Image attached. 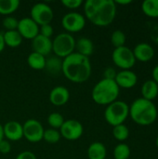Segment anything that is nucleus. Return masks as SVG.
<instances>
[{"label": "nucleus", "mask_w": 158, "mask_h": 159, "mask_svg": "<svg viewBox=\"0 0 158 159\" xmlns=\"http://www.w3.org/2000/svg\"><path fill=\"white\" fill-rule=\"evenodd\" d=\"M49 102L54 106H63L70 99V92L67 88L63 86H57L49 92Z\"/></svg>", "instance_id": "2eb2a0df"}, {"label": "nucleus", "mask_w": 158, "mask_h": 159, "mask_svg": "<svg viewBox=\"0 0 158 159\" xmlns=\"http://www.w3.org/2000/svg\"><path fill=\"white\" fill-rule=\"evenodd\" d=\"M103 75H104V78H105V79L115 80V75H116V72H115V70L114 68H112V67H108V68H106V69H105V71H104Z\"/></svg>", "instance_id": "c9c22d12"}, {"label": "nucleus", "mask_w": 158, "mask_h": 159, "mask_svg": "<svg viewBox=\"0 0 158 159\" xmlns=\"http://www.w3.org/2000/svg\"><path fill=\"white\" fill-rule=\"evenodd\" d=\"M129 116V105L123 101H115L106 106L104 119L112 127H115L127 120Z\"/></svg>", "instance_id": "39448f33"}, {"label": "nucleus", "mask_w": 158, "mask_h": 159, "mask_svg": "<svg viewBox=\"0 0 158 159\" xmlns=\"http://www.w3.org/2000/svg\"><path fill=\"white\" fill-rule=\"evenodd\" d=\"M61 4L71 10H74L79 8L83 5L82 0H62Z\"/></svg>", "instance_id": "2f4dec72"}, {"label": "nucleus", "mask_w": 158, "mask_h": 159, "mask_svg": "<svg viewBox=\"0 0 158 159\" xmlns=\"http://www.w3.org/2000/svg\"><path fill=\"white\" fill-rule=\"evenodd\" d=\"M46 60L47 58L45 56L36 52H32L27 57V63L30 68L36 70V71H40V70L45 69Z\"/></svg>", "instance_id": "4be33fe9"}, {"label": "nucleus", "mask_w": 158, "mask_h": 159, "mask_svg": "<svg viewBox=\"0 0 158 159\" xmlns=\"http://www.w3.org/2000/svg\"><path fill=\"white\" fill-rule=\"evenodd\" d=\"M5 139V136H4V129H3V125L0 124V142L3 141Z\"/></svg>", "instance_id": "ea45409f"}, {"label": "nucleus", "mask_w": 158, "mask_h": 159, "mask_svg": "<svg viewBox=\"0 0 158 159\" xmlns=\"http://www.w3.org/2000/svg\"><path fill=\"white\" fill-rule=\"evenodd\" d=\"M142 12L150 18H158V0H145L142 4Z\"/></svg>", "instance_id": "393cba45"}, {"label": "nucleus", "mask_w": 158, "mask_h": 159, "mask_svg": "<svg viewBox=\"0 0 158 159\" xmlns=\"http://www.w3.org/2000/svg\"><path fill=\"white\" fill-rule=\"evenodd\" d=\"M112 60L115 65L122 70H130L136 63L132 49L126 46L115 48L112 53Z\"/></svg>", "instance_id": "0eeeda50"}, {"label": "nucleus", "mask_w": 158, "mask_h": 159, "mask_svg": "<svg viewBox=\"0 0 158 159\" xmlns=\"http://www.w3.org/2000/svg\"><path fill=\"white\" fill-rule=\"evenodd\" d=\"M6 45H5V42H4V38H3V34L0 33V53L4 50Z\"/></svg>", "instance_id": "58836bf2"}, {"label": "nucleus", "mask_w": 158, "mask_h": 159, "mask_svg": "<svg viewBox=\"0 0 158 159\" xmlns=\"http://www.w3.org/2000/svg\"><path fill=\"white\" fill-rule=\"evenodd\" d=\"M84 13L92 24L105 27L114 21L116 5L114 0H88L84 3Z\"/></svg>", "instance_id": "f257e3e1"}, {"label": "nucleus", "mask_w": 158, "mask_h": 159, "mask_svg": "<svg viewBox=\"0 0 158 159\" xmlns=\"http://www.w3.org/2000/svg\"><path fill=\"white\" fill-rule=\"evenodd\" d=\"M11 151V144L7 140H3L0 142V155H7Z\"/></svg>", "instance_id": "72a5a7b5"}, {"label": "nucleus", "mask_w": 158, "mask_h": 159, "mask_svg": "<svg viewBox=\"0 0 158 159\" xmlns=\"http://www.w3.org/2000/svg\"><path fill=\"white\" fill-rule=\"evenodd\" d=\"M18 24H19V20H17L13 16H7V17H5L3 21H2V25H3V27L7 31L17 30Z\"/></svg>", "instance_id": "7c9ffc66"}, {"label": "nucleus", "mask_w": 158, "mask_h": 159, "mask_svg": "<svg viewBox=\"0 0 158 159\" xmlns=\"http://www.w3.org/2000/svg\"><path fill=\"white\" fill-rule=\"evenodd\" d=\"M61 68H62V59L57 56H52L46 60L45 69L47 71L48 74L54 75H59L61 72Z\"/></svg>", "instance_id": "5701e85b"}, {"label": "nucleus", "mask_w": 158, "mask_h": 159, "mask_svg": "<svg viewBox=\"0 0 158 159\" xmlns=\"http://www.w3.org/2000/svg\"><path fill=\"white\" fill-rule=\"evenodd\" d=\"M84 128L81 122L75 119L65 120L60 129L61 136L68 141H76L83 135Z\"/></svg>", "instance_id": "9b49d317"}, {"label": "nucleus", "mask_w": 158, "mask_h": 159, "mask_svg": "<svg viewBox=\"0 0 158 159\" xmlns=\"http://www.w3.org/2000/svg\"><path fill=\"white\" fill-rule=\"evenodd\" d=\"M113 136L115 140L119 142H124L129 136V129L124 124L115 126L113 128Z\"/></svg>", "instance_id": "bb28decb"}, {"label": "nucleus", "mask_w": 158, "mask_h": 159, "mask_svg": "<svg viewBox=\"0 0 158 159\" xmlns=\"http://www.w3.org/2000/svg\"><path fill=\"white\" fill-rule=\"evenodd\" d=\"M142 98L153 102L158 96V85L153 79L145 81L141 89Z\"/></svg>", "instance_id": "6ab92c4d"}, {"label": "nucleus", "mask_w": 158, "mask_h": 159, "mask_svg": "<svg viewBox=\"0 0 158 159\" xmlns=\"http://www.w3.org/2000/svg\"><path fill=\"white\" fill-rule=\"evenodd\" d=\"M152 75H153V80L156 83H157L158 85V64L154 67L153 72H152Z\"/></svg>", "instance_id": "e433bc0d"}, {"label": "nucleus", "mask_w": 158, "mask_h": 159, "mask_svg": "<svg viewBox=\"0 0 158 159\" xmlns=\"http://www.w3.org/2000/svg\"><path fill=\"white\" fill-rule=\"evenodd\" d=\"M64 118L60 113H51L47 116V124L49 125L50 129H60L62 124L64 123Z\"/></svg>", "instance_id": "c756f323"}, {"label": "nucleus", "mask_w": 158, "mask_h": 159, "mask_svg": "<svg viewBox=\"0 0 158 159\" xmlns=\"http://www.w3.org/2000/svg\"><path fill=\"white\" fill-rule=\"evenodd\" d=\"M3 38H4L5 45L9 48H12L20 47L23 40V38L21 37V35L20 34V33L17 30L6 31L3 34Z\"/></svg>", "instance_id": "412c9836"}, {"label": "nucleus", "mask_w": 158, "mask_h": 159, "mask_svg": "<svg viewBox=\"0 0 158 159\" xmlns=\"http://www.w3.org/2000/svg\"><path fill=\"white\" fill-rule=\"evenodd\" d=\"M115 5H129V4H130V3H132V1L131 0H115Z\"/></svg>", "instance_id": "4c0bfd02"}, {"label": "nucleus", "mask_w": 158, "mask_h": 159, "mask_svg": "<svg viewBox=\"0 0 158 159\" xmlns=\"http://www.w3.org/2000/svg\"><path fill=\"white\" fill-rule=\"evenodd\" d=\"M61 25L66 33H78L86 26V18L79 12L72 11L66 13L61 19Z\"/></svg>", "instance_id": "1a4fd4ad"}, {"label": "nucleus", "mask_w": 158, "mask_h": 159, "mask_svg": "<svg viewBox=\"0 0 158 159\" xmlns=\"http://www.w3.org/2000/svg\"><path fill=\"white\" fill-rule=\"evenodd\" d=\"M120 89L115 80L102 78L92 89L91 97L94 102L99 105H109L117 101Z\"/></svg>", "instance_id": "20e7f679"}, {"label": "nucleus", "mask_w": 158, "mask_h": 159, "mask_svg": "<svg viewBox=\"0 0 158 159\" xmlns=\"http://www.w3.org/2000/svg\"><path fill=\"white\" fill-rule=\"evenodd\" d=\"M156 147L158 148V136L156 137Z\"/></svg>", "instance_id": "a19ab883"}, {"label": "nucleus", "mask_w": 158, "mask_h": 159, "mask_svg": "<svg viewBox=\"0 0 158 159\" xmlns=\"http://www.w3.org/2000/svg\"><path fill=\"white\" fill-rule=\"evenodd\" d=\"M61 136L60 133V130L54 129H45L44 134H43V140L46 141L47 143L55 144L58 143L61 140Z\"/></svg>", "instance_id": "cd10ccee"}, {"label": "nucleus", "mask_w": 158, "mask_h": 159, "mask_svg": "<svg viewBox=\"0 0 158 159\" xmlns=\"http://www.w3.org/2000/svg\"><path fill=\"white\" fill-rule=\"evenodd\" d=\"M87 154L88 159H105L107 156V150L102 143L94 142L88 146Z\"/></svg>", "instance_id": "aec40b11"}, {"label": "nucleus", "mask_w": 158, "mask_h": 159, "mask_svg": "<svg viewBox=\"0 0 158 159\" xmlns=\"http://www.w3.org/2000/svg\"><path fill=\"white\" fill-rule=\"evenodd\" d=\"M115 81L119 89H131L136 86L138 82V76L131 70H121L120 72L116 73Z\"/></svg>", "instance_id": "4468645a"}, {"label": "nucleus", "mask_w": 158, "mask_h": 159, "mask_svg": "<svg viewBox=\"0 0 158 159\" xmlns=\"http://www.w3.org/2000/svg\"><path fill=\"white\" fill-rule=\"evenodd\" d=\"M20 4L19 0H0V14L9 16L19 8Z\"/></svg>", "instance_id": "b1692460"}, {"label": "nucleus", "mask_w": 158, "mask_h": 159, "mask_svg": "<svg viewBox=\"0 0 158 159\" xmlns=\"http://www.w3.org/2000/svg\"><path fill=\"white\" fill-rule=\"evenodd\" d=\"M75 50V39L68 33H61L52 40V51L55 56L64 59Z\"/></svg>", "instance_id": "423d86ee"}, {"label": "nucleus", "mask_w": 158, "mask_h": 159, "mask_svg": "<svg viewBox=\"0 0 158 159\" xmlns=\"http://www.w3.org/2000/svg\"><path fill=\"white\" fill-rule=\"evenodd\" d=\"M4 136L8 142H18L23 138L22 125L18 121H8L4 126Z\"/></svg>", "instance_id": "ddd939ff"}, {"label": "nucleus", "mask_w": 158, "mask_h": 159, "mask_svg": "<svg viewBox=\"0 0 158 159\" xmlns=\"http://www.w3.org/2000/svg\"><path fill=\"white\" fill-rule=\"evenodd\" d=\"M23 137L32 143H39L43 140L45 129L43 125L36 119H28L22 125Z\"/></svg>", "instance_id": "9d476101"}, {"label": "nucleus", "mask_w": 158, "mask_h": 159, "mask_svg": "<svg viewBox=\"0 0 158 159\" xmlns=\"http://www.w3.org/2000/svg\"><path fill=\"white\" fill-rule=\"evenodd\" d=\"M32 48L33 52L39 53L46 57L52 52V40L51 38L38 34L32 40Z\"/></svg>", "instance_id": "dca6fc26"}, {"label": "nucleus", "mask_w": 158, "mask_h": 159, "mask_svg": "<svg viewBox=\"0 0 158 159\" xmlns=\"http://www.w3.org/2000/svg\"><path fill=\"white\" fill-rule=\"evenodd\" d=\"M17 31L23 39L33 40L39 34V26L30 17H26L19 20Z\"/></svg>", "instance_id": "f8f14e48"}, {"label": "nucleus", "mask_w": 158, "mask_h": 159, "mask_svg": "<svg viewBox=\"0 0 158 159\" xmlns=\"http://www.w3.org/2000/svg\"><path fill=\"white\" fill-rule=\"evenodd\" d=\"M136 61L142 62L150 61L155 56V49L154 48L148 43H139L135 46L134 49L132 50Z\"/></svg>", "instance_id": "f3484780"}, {"label": "nucleus", "mask_w": 158, "mask_h": 159, "mask_svg": "<svg viewBox=\"0 0 158 159\" xmlns=\"http://www.w3.org/2000/svg\"><path fill=\"white\" fill-rule=\"evenodd\" d=\"M15 159H37V157L31 151H23L20 153Z\"/></svg>", "instance_id": "f704fd0d"}, {"label": "nucleus", "mask_w": 158, "mask_h": 159, "mask_svg": "<svg viewBox=\"0 0 158 159\" xmlns=\"http://www.w3.org/2000/svg\"><path fill=\"white\" fill-rule=\"evenodd\" d=\"M75 49L78 54L89 58V56H91L94 52V45L89 38L80 37L77 41H75Z\"/></svg>", "instance_id": "a211bd4d"}, {"label": "nucleus", "mask_w": 158, "mask_h": 159, "mask_svg": "<svg viewBox=\"0 0 158 159\" xmlns=\"http://www.w3.org/2000/svg\"><path fill=\"white\" fill-rule=\"evenodd\" d=\"M91 62L89 58L74 52L62 59V75L71 82L80 84L88 80L91 75Z\"/></svg>", "instance_id": "f03ea898"}, {"label": "nucleus", "mask_w": 158, "mask_h": 159, "mask_svg": "<svg viewBox=\"0 0 158 159\" xmlns=\"http://www.w3.org/2000/svg\"><path fill=\"white\" fill-rule=\"evenodd\" d=\"M0 156H1V155H0Z\"/></svg>", "instance_id": "79ce46f5"}, {"label": "nucleus", "mask_w": 158, "mask_h": 159, "mask_svg": "<svg viewBox=\"0 0 158 159\" xmlns=\"http://www.w3.org/2000/svg\"><path fill=\"white\" fill-rule=\"evenodd\" d=\"M126 40H127L126 34L121 30L114 31L112 35H111V43L115 47V48L124 47L126 44Z\"/></svg>", "instance_id": "c85d7f7f"}, {"label": "nucleus", "mask_w": 158, "mask_h": 159, "mask_svg": "<svg viewBox=\"0 0 158 159\" xmlns=\"http://www.w3.org/2000/svg\"><path fill=\"white\" fill-rule=\"evenodd\" d=\"M131 154L130 148L127 143H120L114 149V158L115 159H129Z\"/></svg>", "instance_id": "a878e982"}, {"label": "nucleus", "mask_w": 158, "mask_h": 159, "mask_svg": "<svg viewBox=\"0 0 158 159\" xmlns=\"http://www.w3.org/2000/svg\"><path fill=\"white\" fill-rule=\"evenodd\" d=\"M30 18L38 25L42 26L45 24H50L54 18V12L50 6L46 3L34 4L30 11Z\"/></svg>", "instance_id": "6e6552de"}, {"label": "nucleus", "mask_w": 158, "mask_h": 159, "mask_svg": "<svg viewBox=\"0 0 158 159\" xmlns=\"http://www.w3.org/2000/svg\"><path fill=\"white\" fill-rule=\"evenodd\" d=\"M54 33V29L51 26V24H45L42 26H39V34L47 37V38H51V36L53 35Z\"/></svg>", "instance_id": "473e14b6"}, {"label": "nucleus", "mask_w": 158, "mask_h": 159, "mask_svg": "<svg viewBox=\"0 0 158 159\" xmlns=\"http://www.w3.org/2000/svg\"><path fill=\"white\" fill-rule=\"evenodd\" d=\"M157 116V108L154 102L143 98L136 99L129 106V116L140 126L153 124L156 120Z\"/></svg>", "instance_id": "7ed1b4c3"}]
</instances>
